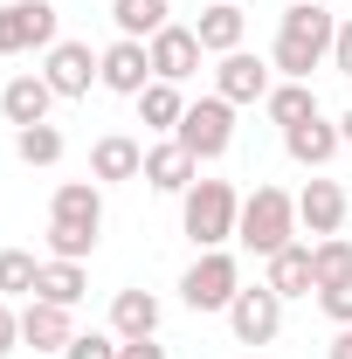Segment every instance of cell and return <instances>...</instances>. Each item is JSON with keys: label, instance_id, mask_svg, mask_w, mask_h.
<instances>
[{"label": "cell", "instance_id": "1", "mask_svg": "<svg viewBox=\"0 0 352 359\" xmlns=\"http://www.w3.org/2000/svg\"><path fill=\"white\" fill-rule=\"evenodd\" d=\"M332 42H339V14L318 7V0H290L283 21H276V48H269V69L290 76V83H311L318 62H332Z\"/></svg>", "mask_w": 352, "mask_h": 359}, {"label": "cell", "instance_id": "2", "mask_svg": "<svg viewBox=\"0 0 352 359\" xmlns=\"http://www.w3.org/2000/svg\"><path fill=\"white\" fill-rule=\"evenodd\" d=\"M304 228H297V194H283V187H256V194H242V222H235V242L249 249V256H276V249H290Z\"/></svg>", "mask_w": 352, "mask_h": 359}, {"label": "cell", "instance_id": "3", "mask_svg": "<svg viewBox=\"0 0 352 359\" xmlns=\"http://www.w3.org/2000/svg\"><path fill=\"white\" fill-rule=\"evenodd\" d=\"M235 222H242V194L228 180H194L180 194V228L194 249H228L235 242Z\"/></svg>", "mask_w": 352, "mask_h": 359}, {"label": "cell", "instance_id": "4", "mask_svg": "<svg viewBox=\"0 0 352 359\" xmlns=\"http://www.w3.org/2000/svg\"><path fill=\"white\" fill-rule=\"evenodd\" d=\"M235 290H242V263L228 256V249H201L194 263H187V276H180V304L187 311H228L235 304Z\"/></svg>", "mask_w": 352, "mask_h": 359}, {"label": "cell", "instance_id": "5", "mask_svg": "<svg viewBox=\"0 0 352 359\" xmlns=\"http://www.w3.org/2000/svg\"><path fill=\"white\" fill-rule=\"evenodd\" d=\"M173 138L194 152V159H201V166H215L221 152L235 145V104H228V97H215V90H208V97H194Z\"/></svg>", "mask_w": 352, "mask_h": 359}, {"label": "cell", "instance_id": "6", "mask_svg": "<svg viewBox=\"0 0 352 359\" xmlns=\"http://www.w3.org/2000/svg\"><path fill=\"white\" fill-rule=\"evenodd\" d=\"M221 318H228L235 346H276V332H283V297H276L269 283H242L235 304H228Z\"/></svg>", "mask_w": 352, "mask_h": 359}, {"label": "cell", "instance_id": "7", "mask_svg": "<svg viewBox=\"0 0 352 359\" xmlns=\"http://www.w3.org/2000/svg\"><path fill=\"white\" fill-rule=\"evenodd\" d=\"M55 7L48 0H7L0 7V55H28V48H55Z\"/></svg>", "mask_w": 352, "mask_h": 359}, {"label": "cell", "instance_id": "8", "mask_svg": "<svg viewBox=\"0 0 352 359\" xmlns=\"http://www.w3.org/2000/svg\"><path fill=\"white\" fill-rule=\"evenodd\" d=\"M269 90H276V69H269L263 55H249V48L215 55V97H228L235 111H242V104H263Z\"/></svg>", "mask_w": 352, "mask_h": 359}, {"label": "cell", "instance_id": "9", "mask_svg": "<svg viewBox=\"0 0 352 359\" xmlns=\"http://www.w3.org/2000/svg\"><path fill=\"white\" fill-rule=\"evenodd\" d=\"M97 69H104V48H90V42H55L42 55V76H48V90L55 97H90V83H97Z\"/></svg>", "mask_w": 352, "mask_h": 359}, {"label": "cell", "instance_id": "10", "mask_svg": "<svg viewBox=\"0 0 352 359\" xmlns=\"http://www.w3.org/2000/svg\"><path fill=\"white\" fill-rule=\"evenodd\" d=\"M145 55H152V76H159V83H187V76H201V62H208L201 35L180 28V21H166V28L145 42Z\"/></svg>", "mask_w": 352, "mask_h": 359}, {"label": "cell", "instance_id": "11", "mask_svg": "<svg viewBox=\"0 0 352 359\" xmlns=\"http://www.w3.org/2000/svg\"><path fill=\"white\" fill-rule=\"evenodd\" d=\"M346 187L339 180H325V173H311L304 187H297V228H304L311 242H325V235H339L346 228Z\"/></svg>", "mask_w": 352, "mask_h": 359}, {"label": "cell", "instance_id": "12", "mask_svg": "<svg viewBox=\"0 0 352 359\" xmlns=\"http://www.w3.org/2000/svg\"><path fill=\"white\" fill-rule=\"evenodd\" d=\"M138 180H145L152 194H187V187L201 180V159H194L180 138H159V145H145V173Z\"/></svg>", "mask_w": 352, "mask_h": 359}, {"label": "cell", "instance_id": "13", "mask_svg": "<svg viewBox=\"0 0 352 359\" xmlns=\"http://www.w3.org/2000/svg\"><path fill=\"white\" fill-rule=\"evenodd\" d=\"M152 83V55H145V42H118L104 48V69H97V90H111V97H138V90Z\"/></svg>", "mask_w": 352, "mask_h": 359}, {"label": "cell", "instance_id": "14", "mask_svg": "<svg viewBox=\"0 0 352 359\" xmlns=\"http://www.w3.org/2000/svg\"><path fill=\"white\" fill-rule=\"evenodd\" d=\"M48 104H55V90H48L42 69H21V76H7L0 90V118L21 132V125H48Z\"/></svg>", "mask_w": 352, "mask_h": 359}, {"label": "cell", "instance_id": "15", "mask_svg": "<svg viewBox=\"0 0 352 359\" xmlns=\"http://www.w3.org/2000/svg\"><path fill=\"white\" fill-rule=\"evenodd\" d=\"M339 145H346V138H339V125H332L325 111H318V118H304V125H290V132H283V152H290V159H297L304 173H325V166L339 159Z\"/></svg>", "mask_w": 352, "mask_h": 359}, {"label": "cell", "instance_id": "16", "mask_svg": "<svg viewBox=\"0 0 352 359\" xmlns=\"http://www.w3.org/2000/svg\"><path fill=\"white\" fill-rule=\"evenodd\" d=\"M138 173H145V145L132 132H104L90 145V180L97 187H118V180H138Z\"/></svg>", "mask_w": 352, "mask_h": 359}, {"label": "cell", "instance_id": "17", "mask_svg": "<svg viewBox=\"0 0 352 359\" xmlns=\"http://www.w3.org/2000/svg\"><path fill=\"white\" fill-rule=\"evenodd\" d=\"M69 339H76V325H69L62 304H42V297L21 304V346H28V353H62Z\"/></svg>", "mask_w": 352, "mask_h": 359}, {"label": "cell", "instance_id": "18", "mask_svg": "<svg viewBox=\"0 0 352 359\" xmlns=\"http://www.w3.org/2000/svg\"><path fill=\"white\" fill-rule=\"evenodd\" d=\"M263 283L290 304V297H311L318 290V269H311V242H290V249H276L263 263Z\"/></svg>", "mask_w": 352, "mask_h": 359}, {"label": "cell", "instance_id": "19", "mask_svg": "<svg viewBox=\"0 0 352 359\" xmlns=\"http://www.w3.org/2000/svg\"><path fill=\"white\" fill-rule=\"evenodd\" d=\"M194 35L208 55H235L242 35H249V14H242V0H208V14L194 21Z\"/></svg>", "mask_w": 352, "mask_h": 359}, {"label": "cell", "instance_id": "20", "mask_svg": "<svg viewBox=\"0 0 352 359\" xmlns=\"http://www.w3.org/2000/svg\"><path fill=\"white\" fill-rule=\"evenodd\" d=\"M132 104H138V125H145V132H159V138H173V132H180V118H187V97H180V83H159V76L138 90Z\"/></svg>", "mask_w": 352, "mask_h": 359}, {"label": "cell", "instance_id": "21", "mask_svg": "<svg viewBox=\"0 0 352 359\" xmlns=\"http://www.w3.org/2000/svg\"><path fill=\"white\" fill-rule=\"evenodd\" d=\"M159 297H152V290H118V297H111V332H118V339H159Z\"/></svg>", "mask_w": 352, "mask_h": 359}, {"label": "cell", "instance_id": "22", "mask_svg": "<svg viewBox=\"0 0 352 359\" xmlns=\"http://www.w3.org/2000/svg\"><path fill=\"white\" fill-rule=\"evenodd\" d=\"M48 222L104 228V187H97V180H62V187H55V201H48Z\"/></svg>", "mask_w": 352, "mask_h": 359}, {"label": "cell", "instance_id": "23", "mask_svg": "<svg viewBox=\"0 0 352 359\" xmlns=\"http://www.w3.org/2000/svg\"><path fill=\"white\" fill-rule=\"evenodd\" d=\"M83 290H90L83 263H62V256H42V276H35V297H42V304H62V311H76V304H83Z\"/></svg>", "mask_w": 352, "mask_h": 359}, {"label": "cell", "instance_id": "24", "mask_svg": "<svg viewBox=\"0 0 352 359\" xmlns=\"http://www.w3.org/2000/svg\"><path fill=\"white\" fill-rule=\"evenodd\" d=\"M111 21H118L125 42H152L173 21V0H111Z\"/></svg>", "mask_w": 352, "mask_h": 359}, {"label": "cell", "instance_id": "25", "mask_svg": "<svg viewBox=\"0 0 352 359\" xmlns=\"http://www.w3.org/2000/svg\"><path fill=\"white\" fill-rule=\"evenodd\" d=\"M263 111H269V125H304V118H318V90L311 83H290V76H276V90L263 97Z\"/></svg>", "mask_w": 352, "mask_h": 359}, {"label": "cell", "instance_id": "26", "mask_svg": "<svg viewBox=\"0 0 352 359\" xmlns=\"http://www.w3.org/2000/svg\"><path fill=\"white\" fill-rule=\"evenodd\" d=\"M62 152H69V138L55 132V125H21V132H14V159H21V166H55Z\"/></svg>", "mask_w": 352, "mask_h": 359}, {"label": "cell", "instance_id": "27", "mask_svg": "<svg viewBox=\"0 0 352 359\" xmlns=\"http://www.w3.org/2000/svg\"><path fill=\"white\" fill-rule=\"evenodd\" d=\"M97 235H104V228H83V222H48V256H62V263H90V256H97Z\"/></svg>", "mask_w": 352, "mask_h": 359}, {"label": "cell", "instance_id": "28", "mask_svg": "<svg viewBox=\"0 0 352 359\" xmlns=\"http://www.w3.org/2000/svg\"><path fill=\"white\" fill-rule=\"evenodd\" d=\"M35 276H42V263L28 256V249H0V297L14 304V297H35Z\"/></svg>", "mask_w": 352, "mask_h": 359}, {"label": "cell", "instance_id": "29", "mask_svg": "<svg viewBox=\"0 0 352 359\" xmlns=\"http://www.w3.org/2000/svg\"><path fill=\"white\" fill-rule=\"evenodd\" d=\"M311 269H318V290H325V283H346V276H352V242H346V235L311 242Z\"/></svg>", "mask_w": 352, "mask_h": 359}, {"label": "cell", "instance_id": "30", "mask_svg": "<svg viewBox=\"0 0 352 359\" xmlns=\"http://www.w3.org/2000/svg\"><path fill=\"white\" fill-rule=\"evenodd\" d=\"M62 359H125V339L118 332H76L62 346Z\"/></svg>", "mask_w": 352, "mask_h": 359}, {"label": "cell", "instance_id": "31", "mask_svg": "<svg viewBox=\"0 0 352 359\" xmlns=\"http://www.w3.org/2000/svg\"><path fill=\"white\" fill-rule=\"evenodd\" d=\"M318 311L332 318V325H352V276H346V283H325V290H318Z\"/></svg>", "mask_w": 352, "mask_h": 359}, {"label": "cell", "instance_id": "32", "mask_svg": "<svg viewBox=\"0 0 352 359\" xmlns=\"http://www.w3.org/2000/svg\"><path fill=\"white\" fill-rule=\"evenodd\" d=\"M14 346H21V311H14V304L0 297V359L14 353Z\"/></svg>", "mask_w": 352, "mask_h": 359}, {"label": "cell", "instance_id": "33", "mask_svg": "<svg viewBox=\"0 0 352 359\" xmlns=\"http://www.w3.org/2000/svg\"><path fill=\"white\" fill-rule=\"evenodd\" d=\"M332 69H339V76H352V14L339 21V42H332Z\"/></svg>", "mask_w": 352, "mask_h": 359}, {"label": "cell", "instance_id": "34", "mask_svg": "<svg viewBox=\"0 0 352 359\" xmlns=\"http://www.w3.org/2000/svg\"><path fill=\"white\" fill-rule=\"evenodd\" d=\"M125 359H166L159 339H125Z\"/></svg>", "mask_w": 352, "mask_h": 359}, {"label": "cell", "instance_id": "35", "mask_svg": "<svg viewBox=\"0 0 352 359\" xmlns=\"http://www.w3.org/2000/svg\"><path fill=\"white\" fill-rule=\"evenodd\" d=\"M325 359H352V325H339V339H332V353Z\"/></svg>", "mask_w": 352, "mask_h": 359}, {"label": "cell", "instance_id": "36", "mask_svg": "<svg viewBox=\"0 0 352 359\" xmlns=\"http://www.w3.org/2000/svg\"><path fill=\"white\" fill-rule=\"evenodd\" d=\"M339 138H346V145H352V111H346V118H339Z\"/></svg>", "mask_w": 352, "mask_h": 359}, {"label": "cell", "instance_id": "37", "mask_svg": "<svg viewBox=\"0 0 352 359\" xmlns=\"http://www.w3.org/2000/svg\"><path fill=\"white\" fill-rule=\"evenodd\" d=\"M318 7H332V0H318Z\"/></svg>", "mask_w": 352, "mask_h": 359}, {"label": "cell", "instance_id": "38", "mask_svg": "<svg viewBox=\"0 0 352 359\" xmlns=\"http://www.w3.org/2000/svg\"><path fill=\"white\" fill-rule=\"evenodd\" d=\"M104 7H111V0H104Z\"/></svg>", "mask_w": 352, "mask_h": 359}, {"label": "cell", "instance_id": "39", "mask_svg": "<svg viewBox=\"0 0 352 359\" xmlns=\"http://www.w3.org/2000/svg\"><path fill=\"white\" fill-rule=\"evenodd\" d=\"M0 7H7V0H0Z\"/></svg>", "mask_w": 352, "mask_h": 359}]
</instances>
